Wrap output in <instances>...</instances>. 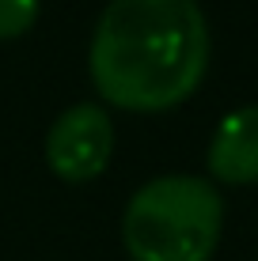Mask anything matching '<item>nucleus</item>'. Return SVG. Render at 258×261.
Returning <instances> with one entry per match:
<instances>
[{
	"mask_svg": "<svg viewBox=\"0 0 258 261\" xmlns=\"http://www.w3.org/2000/svg\"><path fill=\"white\" fill-rule=\"evenodd\" d=\"M114 151V121L103 106L76 102L57 114L46 133V163L68 186H84L106 170Z\"/></svg>",
	"mask_w": 258,
	"mask_h": 261,
	"instance_id": "nucleus-3",
	"label": "nucleus"
},
{
	"mask_svg": "<svg viewBox=\"0 0 258 261\" xmlns=\"http://www.w3.org/2000/svg\"><path fill=\"white\" fill-rule=\"evenodd\" d=\"M110 106L159 114L186 102L209 68V23L198 0H110L87 57Z\"/></svg>",
	"mask_w": 258,
	"mask_h": 261,
	"instance_id": "nucleus-1",
	"label": "nucleus"
},
{
	"mask_svg": "<svg viewBox=\"0 0 258 261\" xmlns=\"http://www.w3.org/2000/svg\"><path fill=\"white\" fill-rule=\"evenodd\" d=\"M224 201L209 178L163 174L129 197L122 242L133 261H209L220 242Z\"/></svg>",
	"mask_w": 258,
	"mask_h": 261,
	"instance_id": "nucleus-2",
	"label": "nucleus"
},
{
	"mask_svg": "<svg viewBox=\"0 0 258 261\" xmlns=\"http://www.w3.org/2000/svg\"><path fill=\"white\" fill-rule=\"evenodd\" d=\"M42 0H0V42L19 38L34 27Z\"/></svg>",
	"mask_w": 258,
	"mask_h": 261,
	"instance_id": "nucleus-5",
	"label": "nucleus"
},
{
	"mask_svg": "<svg viewBox=\"0 0 258 261\" xmlns=\"http://www.w3.org/2000/svg\"><path fill=\"white\" fill-rule=\"evenodd\" d=\"M209 174L228 186L258 182V106L224 114L209 144Z\"/></svg>",
	"mask_w": 258,
	"mask_h": 261,
	"instance_id": "nucleus-4",
	"label": "nucleus"
}]
</instances>
